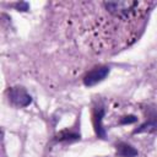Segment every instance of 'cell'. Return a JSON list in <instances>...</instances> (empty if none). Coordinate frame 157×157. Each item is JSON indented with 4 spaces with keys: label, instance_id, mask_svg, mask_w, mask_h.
Listing matches in <instances>:
<instances>
[{
    "label": "cell",
    "instance_id": "2",
    "mask_svg": "<svg viewBox=\"0 0 157 157\" xmlns=\"http://www.w3.org/2000/svg\"><path fill=\"white\" fill-rule=\"evenodd\" d=\"M109 74V67L107 66H99V67H94L93 70L88 71L86 74V76L83 77V83L86 86H94L96 83L101 82L103 78H105V76Z\"/></svg>",
    "mask_w": 157,
    "mask_h": 157
},
{
    "label": "cell",
    "instance_id": "6",
    "mask_svg": "<svg viewBox=\"0 0 157 157\" xmlns=\"http://www.w3.org/2000/svg\"><path fill=\"white\" fill-rule=\"evenodd\" d=\"M78 139V135L77 134H74V132H67V131H63L58 135V140H76Z\"/></svg>",
    "mask_w": 157,
    "mask_h": 157
},
{
    "label": "cell",
    "instance_id": "5",
    "mask_svg": "<svg viewBox=\"0 0 157 157\" xmlns=\"http://www.w3.org/2000/svg\"><path fill=\"white\" fill-rule=\"evenodd\" d=\"M117 153L121 157H134L137 155V151L132 146H130L125 142H120L117 146Z\"/></svg>",
    "mask_w": 157,
    "mask_h": 157
},
{
    "label": "cell",
    "instance_id": "1",
    "mask_svg": "<svg viewBox=\"0 0 157 157\" xmlns=\"http://www.w3.org/2000/svg\"><path fill=\"white\" fill-rule=\"evenodd\" d=\"M9 97L11 99V102L13 104L18 105V107H27L32 102L31 96L22 87H13V88H11L9 91Z\"/></svg>",
    "mask_w": 157,
    "mask_h": 157
},
{
    "label": "cell",
    "instance_id": "7",
    "mask_svg": "<svg viewBox=\"0 0 157 157\" xmlns=\"http://www.w3.org/2000/svg\"><path fill=\"white\" fill-rule=\"evenodd\" d=\"M136 120H137V118L135 115H128V117H124L123 119H120L119 124H121V125H124V124H132Z\"/></svg>",
    "mask_w": 157,
    "mask_h": 157
},
{
    "label": "cell",
    "instance_id": "4",
    "mask_svg": "<svg viewBox=\"0 0 157 157\" xmlns=\"http://www.w3.org/2000/svg\"><path fill=\"white\" fill-rule=\"evenodd\" d=\"M156 130H157V114L148 118L147 121L145 124H142L139 129H136L134 132L140 134V132H151V131H156Z\"/></svg>",
    "mask_w": 157,
    "mask_h": 157
},
{
    "label": "cell",
    "instance_id": "8",
    "mask_svg": "<svg viewBox=\"0 0 157 157\" xmlns=\"http://www.w3.org/2000/svg\"><path fill=\"white\" fill-rule=\"evenodd\" d=\"M16 7H17L18 10H20V9H23V11H25V10L28 9V4H27V2H21V4H17Z\"/></svg>",
    "mask_w": 157,
    "mask_h": 157
},
{
    "label": "cell",
    "instance_id": "3",
    "mask_svg": "<svg viewBox=\"0 0 157 157\" xmlns=\"http://www.w3.org/2000/svg\"><path fill=\"white\" fill-rule=\"evenodd\" d=\"M103 115H104V110L102 108L99 109H96L94 114H93V124H94V130H96V134L101 137H104L105 136V131H104V128L102 125V119H103Z\"/></svg>",
    "mask_w": 157,
    "mask_h": 157
}]
</instances>
